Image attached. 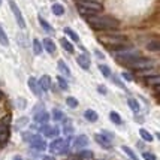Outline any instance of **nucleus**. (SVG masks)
I'll list each match as a JSON object with an SVG mask.
<instances>
[{"instance_id":"1","label":"nucleus","mask_w":160,"mask_h":160,"mask_svg":"<svg viewBox=\"0 0 160 160\" xmlns=\"http://www.w3.org/2000/svg\"><path fill=\"white\" fill-rule=\"evenodd\" d=\"M87 22L90 24V27L93 30H109V28H117L118 27V20L112 18V17H108V15H103V17H88L87 18Z\"/></svg>"},{"instance_id":"2","label":"nucleus","mask_w":160,"mask_h":160,"mask_svg":"<svg viewBox=\"0 0 160 160\" xmlns=\"http://www.w3.org/2000/svg\"><path fill=\"white\" fill-rule=\"evenodd\" d=\"M100 43L106 45L108 48L117 47V45H123V42L127 41V38L123 35H102L98 38Z\"/></svg>"},{"instance_id":"3","label":"nucleus","mask_w":160,"mask_h":160,"mask_svg":"<svg viewBox=\"0 0 160 160\" xmlns=\"http://www.w3.org/2000/svg\"><path fill=\"white\" fill-rule=\"evenodd\" d=\"M126 66H129V68H132V69H135V70H148L154 66V62L151 60V58L136 57V58H133L132 62L127 63Z\"/></svg>"},{"instance_id":"4","label":"nucleus","mask_w":160,"mask_h":160,"mask_svg":"<svg viewBox=\"0 0 160 160\" xmlns=\"http://www.w3.org/2000/svg\"><path fill=\"white\" fill-rule=\"evenodd\" d=\"M68 150H69V141L68 139L57 138L49 145V153L51 154H64V153H68Z\"/></svg>"},{"instance_id":"5","label":"nucleus","mask_w":160,"mask_h":160,"mask_svg":"<svg viewBox=\"0 0 160 160\" xmlns=\"http://www.w3.org/2000/svg\"><path fill=\"white\" fill-rule=\"evenodd\" d=\"M78 6L79 8H84V9H88V11H93V12H100L103 6L98 3V2H94V0H78Z\"/></svg>"},{"instance_id":"6","label":"nucleus","mask_w":160,"mask_h":160,"mask_svg":"<svg viewBox=\"0 0 160 160\" xmlns=\"http://www.w3.org/2000/svg\"><path fill=\"white\" fill-rule=\"evenodd\" d=\"M9 8H11V11H12V14H14L15 20L18 22V26H20L21 28H26V21L22 18V14H21L20 8L17 6V3H15L14 0H9Z\"/></svg>"},{"instance_id":"7","label":"nucleus","mask_w":160,"mask_h":160,"mask_svg":"<svg viewBox=\"0 0 160 160\" xmlns=\"http://www.w3.org/2000/svg\"><path fill=\"white\" fill-rule=\"evenodd\" d=\"M41 132L43 133V136H47V138H54V139H57V136L60 135V129H58L57 126L42 124Z\"/></svg>"},{"instance_id":"8","label":"nucleus","mask_w":160,"mask_h":160,"mask_svg":"<svg viewBox=\"0 0 160 160\" xmlns=\"http://www.w3.org/2000/svg\"><path fill=\"white\" fill-rule=\"evenodd\" d=\"M30 144H32V147L35 148L36 151H45L47 147H48L47 142H45V139H42V136H39V135H33Z\"/></svg>"},{"instance_id":"9","label":"nucleus","mask_w":160,"mask_h":160,"mask_svg":"<svg viewBox=\"0 0 160 160\" xmlns=\"http://www.w3.org/2000/svg\"><path fill=\"white\" fill-rule=\"evenodd\" d=\"M42 45H43V48L47 49V52H48V54H51V56H54V54L57 52L56 43H54V41H51L49 38H45V39L42 41Z\"/></svg>"},{"instance_id":"10","label":"nucleus","mask_w":160,"mask_h":160,"mask_svg":"<svg viewBox=\"0 0 160 160\" xmlns=\"http://www.w3.org/2000/svg\"><path fill=\"white\" fill-rule=\"evenodd\" d=\"M27 84H28L30 90H32V93H33L35 96H41L42 90H41V87H39V82L36 81V78L30 77V78H28V81H27Z\"/></svg>"},{"instance_id":"11","label":"nucleus","mask_w":160,"mask_h":160,"mask_svg":"<svg viewBox=\"0 0 160 160\" xmlns=\"http://www.w3.org/2000/svg\"><path fill=\"white\" fill-rule=\"evenodd\" d=\"M94 141H96L102 148H105V150H109V148H111V141H108L103 135H100V133H96V135H94Z\"/></svg>"},{"instance_id":"12","label":"nucleus","mask_w":160,"mask_h":160,"mask_svg":"<svg viewBox=\"0 0 160 160\" xmlns=\"http://www.w3.org/2000/svg\"><path fill=\"white\" fill-rule=\"evenodd\" d=\"M77 63L79 64V68L84 70H88L90 69V58L85 56V54H79L77 57Z\"/></svg>"},{"instance_id":"13","label":"nucleus","mask_w":160,"mask_h":160,"mask_svg":"<svg viewBox=\"0 0 160 160\" xmlns=\"http://www.w3.org/2000/svg\"><path fill=\"white\" fill-rule=\"evenodd\" d=\"M49 120V114L48 112H45L42 109L41 112H36L35 114V121L36 123H39V124H47Z\"/></svg>"},{"instance_id":"14","label":"nucleus","mask_w":160,"mask_h":160,"mask_svg":"<svg viewBox=\"0 0 160 160\" xmlns=\"http://www.w3.org/2000/svg\"><path fill=\"white\" fill-rule=\"evenodd\" d=\"M87 145H88V138L85 135H79L75 138V142H73L75 148H85Z\"/></svg>"},{"instance_id":"15","label":"nucleus","mask_w":160,"mask_h":160,"mask_svg":"<svg viewBox=\"0 0 160 160\" xmlns=\"http://www.w3.org/2000/svg\"><path fill=\"white\" fill-rule=\"evenodd\" d=\"M39 87L42 91H48L51 88V77L49 75H42L41 81H39Z\"/></svg>"},{"instance_id":"16","label":"nucleus","mask_w":160,"mask_h":160,"mask_svg":"<svg viewBox=\"0 0 160 160\" xmlns=\"http://www.w3.org/2000/svg\"><path fill=\"white\" fill-rule=\"evenodd\" d=\"M9 139V130H8V126L0 124V145L5 144Z\"/></svg>"},{"instance_id":"17","label":"nucleus","mask_w":160,"mask_h":160,"mask_svg":"<svg viewBox=\"0 0 160 160\" xmlns=\"http://www.w3.org/2000/svg\"><path fill=\"white\" fill-rule=\"evenodd\" d=\"M57 66H58V70L62 72L63 75H66V77H72V72H70L69 66H68L66 63L63 62V60H58V63H57Z\"/></svg>"},{"instance_id":"18","label":"nucleus","mask_w":160,"mask_h":160,"mask_svg":"<svg viewBox=\"0 0 160 160\" xmlns=\"http://www.w3.org/2000/svg\"><path fill=\"white\" fill-rule=\"evenodd\" d=\"M84 117H85V120H87V121H91V123L98 121V118H99L98 112L93 111V109H87V111L84 112Z\"/></svg>"},{"instance_id":"19","label":"nucleus","mask_w":160,"mask_h":160,"mask_svg":"<svg viewBox=\"0 0 160 160\" xmlns=\"http://www.w3.org/2000/svg\"><path fill=\"white\" fill-rule=\"evenodd\" d=\"M51 11H52V14L57 15V17H62L64 14V6L60 5V3H54L52 6H51Z\"/></svg>"},{"instance_id":"20","label":"nucleus","mask_w":160,"mask_h":160,"mask_svg":"<svg viewBox=\"0 0 160 160\" xmlns=\"http://www.w3.org/2000/svg\"><path fill=\"white\" fill-rule=\"evenodd\" d=\"M60 43H62V47L66 49L68 52H73V51H75L73 45H72V43H70V42L66 39V38H62V39H60Z\"/></svg>"},{"instance_id":"21","label":"nucleus","mask_w":160,"mask_h":160,"mask_svg":"<svg viewBox=\"0 0 160 160\" xmlns=\"http://www.w3.org/2000/svg\"><path fill=\"white\" fill-rule=\"evenodd\" d=\"M39 24H41L42 28H43V30H45L47 33H54V28L51 27V26H49V22H48V21H45L43 18H42V17H39Z\"/></svg>"},{"instance_id":"22","label":"nucleus","mask_w":160,"mask_h":160,"mask_svg":"<svg viewBox=\"0 0 160 160\" xmlns=\"http://www.w3.org/2000/svg\"><path fill=\"white\" fill-rule=\"evenodd\" d=\"M0 45H3V47H8V45H9V39H8L6 32L3 30L2 24H0Z\"/></svg>"},{"instance_id":"23","label":"nucleus","mask_w":160,"mask_h":160,"mask_svg":"<svg viewBox=\"0 0 160 160\" xmlns=\"http://www.w3.org/2000/svg\"><path fill=\"white\" fill-rule=\"evenodd\" d=\"M145 81H147V84H150V85H154L156 88H159V84H160L159 75H153V77H148Z\"/></svg>"},{"instance_id":"24","label":"nucleus","mask_w":160,"mask_h":160,"mask_svg":"<svg viewBox=\"0 0 160 160\" xmlns=\"http://www.w3.org/2000/svg\"><path fill=\"white\" fill-rule=\"evenodd\" d=\"M109 118H111V121L114 123V124H121V123H123V120H121V117H120V114L118 112H115V111L109 112Z\"/></svg>"},{"instance_id":"25","label":"nucleus","mask_w":160,"mask_h":160,"mask_svg":"<svg viewBox=\"0 0 160 160\" xmlns=\"http://www.w3.org/2000/svg\"><path fill=\"white\" fill-rule=\"evenodd\" d=\"M127 103H129V106L132 108L133 112H139L141 106H139V103H138V100H136V99H133V98L127 99Z\"/></svg>"},{"instance_id":"26","label":"nucleus","mask_w":160,"mask_h":160,"mask_svg":"<svg viewBox=\"0 0 160 160\" xmlns=\"http://www.w3.org/2000/svg\"><path fill=\"white\" fill-rule=\"evenodd\" d=\"M139 135H141V138H142V141H145V142H151L153 141V135L148 132V130H145V129H141Z\"/></svg>"},{"instance_id":"27","label":"nucleus","mask_w":160,"mask_h":160,"mask_svg":"<svg viewBox=\"0 0 160 160\" xmlns=\"http://www.w3.org/2000/svg\"><path fill=\"white\" fill-rule=\"evenodd\" d=\"M64 33H66V35L69 36V38H70V39H72L73 42H79V36H78L77 33H75V32L72 30V28L64 27Z\"/></svg>"},{"instance_id":"28","label":"nucleus","mask_w":160,"mask_h":160,"mask_svg":"<svg viewBox=\"0 0 160 160\" xmlns=\"http://www.w3.org/2000/svg\"><path fill=\"white\" fill-rule=\"evenodd\" d=\"M33 51H35L36 56H41L42 54V43L39 39H33Z\"/></svg>"},{"instance_id":"29","label":"nucleus","mask_w":160,"mask_h":160,"mask_svg":"<svg viewBox=\"0 0 160 160\" xmlns=\"http://www.w3.org/2000/svg\"><path fill=\"white\" fill-rule=\"evenodd\" d=\"M121 148H123V151H124V153L127 154V156H129V157H130L132 160H139V159H138V156L135 154V151H133L132 148H129L127 145H123Z\"/></svg>"},{"instance_id":"30","label":"nucleus","mask_w":160,"mask_h":160,"mask_svg":"<svg viewBox=\"0 0 160 160\" xmlns=\"http://www.w3.org/2000/svg\"><path fill=\"white\" fill-rule=\"evenodd\" d=\"M147 49H150V51H154V52H157L159 51V41L157 39H154V41H150L147 43Z\"/></svg>"},{"instance_id":"31","label":"nucleus","mask_w":160,"mask_h":160,"mask_svg":"<svg viewBox=\"0 0 160 160\" xmlns=\"http://www.w3.org/2000/svg\"><path fill=\"white\" fill-rule=\"evenodd\" d=\"M63 132H64V135H66V136H70V135H72V132H73V126H72V123H70L69 120L64 123Z\"/></svg>"},{"instance_id":"32","label":"nucleus","mask_w":160,"mask_h":160,"mask_svg":"<svg viewBox=\"0 0 160 160\" xmlns=\"http://www.w3.org/2000/svg\"><path fill=\"white\" fill-rule=\"evenodd\" d=\"M99 70L102 72V75H103L105 78H109L112 75V73H111V69H109L106 64H99Z\"/></svg>"},{"instance_id":"33","label":"nucleus","mask_w":160,"mask_h":160,"mask_svg":"<svg viewBox=\"0 0 160 160\" xmlns=\"http://www.w3.org/2000/svg\"><path fill=\"white\" fill-rule=\"evenodd\" d=\"M93 159V153L88 151V150H84L79 153V160H91Z\"/></svg>"},{"instance_id":"34","label":"nucleus","mask_w":160,"mask_h":160,"mask_svg":"<svg viewBox=\"0 0 160 160\" xmlns=\"http://www.w3.org/2000/svg\"><path fill=\"white\" fill-rule=\"evenodd\" d=\"M66 105L69 106V108H77L78 106V100L73 96H69V98H66Z\"/></svg>"},{"instance_id":"35","label":"nucleus","mask_w":160,"mask_h":160,"mask_svg":"<svg viewBox=\"0 0 160 160\" xmlns=\"http://www.w3.org/2000/svg\"><path fill=\"white\" fill-rule=\"evenodd\" d=\"M57 82H58V85H60L62 90H68V88H69V84L66 82V79L63 77H57Z\"/></svg>"},{"instance_id":"36","label":"nucleus","mask_w":160,"mask_h":160,"mask_svg":"<svg viewBox=\"0 0 160 160\" xmlns=\"http://www.w3.org/2000/svg\"><path fill=\"white\" fill-rule=\"evenodd\" d=\"M63 117H64V115H63V112L60 111V109H54V111H52V120H54V121H60V120H63Z\"/></svg>"},{"instance_id":"37","label":"nucleus","mask_w":160,"mask_h":160,"mask_svg":"<svg viewBox=\"0 0 160 160\" xmlns=\"http://www.w3.org/2000/svg\"><path fill=\"white\" fill-rule=\"evenodd\" d=\"M109 78H112V81H114V84H117V85H118V87H120V88H121V90H126V85H124V84H123V82H121V81H120V79H118V78H117V77H115V75H114V77H112V75H111V77H109Z\"/></svg>"},{"instance_id":"38","label":"nucleus","mask_w":160,"mask_h":160,"mask_svg":"<svg viewBox=\"0 0 160 160\" xmlns=\"http://www.w3.org/2000/svg\"><path fill=\"white\" fill-rule=\"evenodd\" d=\"M142 159L144 160H157V157H156V154H153V153H144L142 154Z\"/></svg>"},{"instance_id":"39","label":"nucleus","mask_w":160,"mask_h":160,"mask_svg":"<svg viewBox=\"0 0 160 160\" xmlns=\"http://www.w3.org/2000/svg\"><path fill=\"white\" fill-rule=\"evenodd\" d=\"M26 123H28V118L27 117H22V118H20L17 121V126H18V127H22V126H26Z\"/></svg>"},{"instance_id":"40","label":"nucleus","mask_w":160,"mask_h":160,"mask_svg":"<svg viewBox=\"0 0 160 160\" xmlns=\"http://www.w3.org/2000/svg\"><path fill=\"white\" fill-rule=\"evenodd\" d=\"M17 106H20V108H24L26 106V99L20 98L18 100H17Z\"/></svg>"},{"instance_id":"41","label":"nucleus","mask_w":160,"mask_h":160,"mask_svg":"<svg viewBox=\"0 0 160 160\" xmlns=\"http://www.w3.org/2000/svg\"><path fill=\"white\" fill-rule=\"evenodd\" d=\"M98 91L99 93H102V94H106V93H108V90H106L105 85H98Z\"/></svg>"},{"instance_id":"42","label":"nucleus","mask_w":160,"mask_h":160,"mask_svg":"<svg viewBox=\"0 0 160 160\" xmlns=\"http://www.w3.org/2000/svg\"><path fill=\"white\" fill-rule=\"evenodd\" d=\"M121 77H123V79H126V81H132V77H130L129 73H126V72L121 73Z\"/></svg>"},{"instance_id":"43","label":"nucleus","mask_w":160,"mask_h":160,"mask_svg":"<svg viewBox=\"0 0 160 160\" xmlns=\"http://www.w3.org/2000/svg\"><path fill=\"white\" fill-rule=\"evenodd\" d=\"M12 160H22V157H21V156H14V159Z\"/></svg>"},{"instance_id":"44","label":"nucleus","mask_w":160,"mask_h":160,"mask_svg":"<svg viewBox=\"0 0 160 160\" xmlns=\"http://www.w3.org/2000/svg\"><path fill=\"white\" fill-rule=\"evenodd\" d=\"M94 52H96V54H98V57H102V58H103V54H102V52H100V51H94Z\"/></svg>"},{"instance_id":"45","label":"nucleus","mask_w":160,"mask_h":160,"mask_svg":"<svg viewBox=\"0 0 160 160\" xmlns=\"http://www.w3.org/2000/svg\"><path fill=\"white\" fill-rule=\"evenodd\" d=\"M2 99H3V91L0 90V100H2Z\"/></svg>"},{"instance_id":"46","label":"nucleus","mask_w":160,"mask_h":160,"mask_svg":"<svg viewBox=\"0 0 160 160\" xmlns=\"http://www.w3.org/2000/svg\"><path fill=\"white\" fill-rule=\"evenodd\" d=\"M0 6H2V0H0Z\"/></svg>"},{"instance_id":"47","label":"nucleus","mask_w":160,"mask_h":160,"mask_svg":"<svg viewBox=\"0 0 160 160\" xmlns=\"http://www.w3.org/2000/svg\"><path fill=\"white\" fill-rule=\"evenodd\" d=\"M77 2H78V0H77Z\"/></svg>"}]
</instances>
